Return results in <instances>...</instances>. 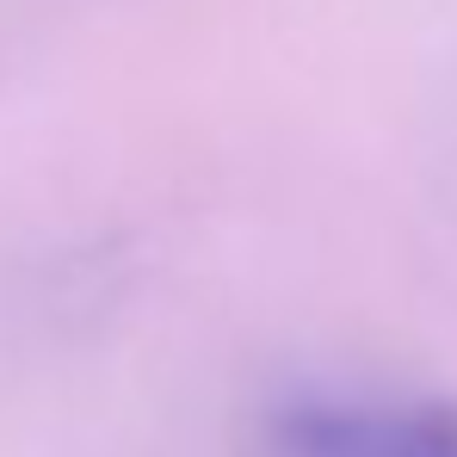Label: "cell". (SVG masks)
I'll return each mask as SVG.
<instances>
[{
	"instance_id": "1",
	"label": "cell",
	"mask_w": 457,
	"mask_h": 457,
	"mask_svg": "<svg viewBox=\"0 0 457 457\" xmlns=\"http://www.w3.org/2000/svg\"><path fill=\"white\" fill-rule=\"evenodd\" d=\"M278 457H457V420L389 402H321L303 395L272 414Z\"/></svg>"
}]
</instances>
